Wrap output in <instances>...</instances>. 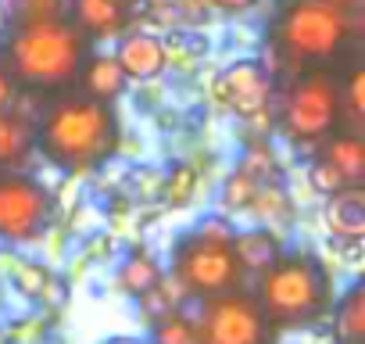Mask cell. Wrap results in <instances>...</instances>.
<instances>
[{"instance_id":"1","label":"cell","mask_w":365,"mask_h":344,"mask_svg":"<svg viewBox=\"0 0 365 344\" xmlns=\"http://www.w3.org/2000/svg\"><path fill=\"white\" fill-rule=\"evenodd\" d=\"M33 140L47 154V161L79 176V172H90L115 154L118 118L111 104H101L76 90H61L40 111V126Z\"/></svg>"},{"instance_id":"2","label":"cell","mask_w":365,"mask_h":344,"mask_svg":"<svg viewBox=\"0 0 365 344\" xmlns=\"http://www.w3.org/2000/svg\"><path fill=\"white\" fill-rule=\"evenodd\" d=\"M86 58H90V40L68 19L11 29L4 44V69L11 72V79L22 83V90H40V93L72 90Z\"/></svg>"},{"instance_id":"3","label":"cell","mask_w":365,"mask_h":344,"mask_svg":"<svg viewBox=\"0 0 365 344\" xmlns=\"http://www.w3.org/2000/svg\"><path fill=\"white\" fill-rule=\"evenodd\" d=\"M354 33V15L333 0H279L269 26V51L287 72L329 65Z\"/></svg>"},{"instance_id":"4","label":"cell","mask_w":365,"mask_h":344,"mask_svg":"<svg viewBox=\"0 0 365 344\" xmlns=\"http://www.w3.org/2000/svg\"><path fill=\"white\" fill-rule=\"evenodd\" d=\"M255 298L276 330H301L329 315L333 280L315 255H279L258 276Z\"/></svg>"},{"instance_id":"5","label":"cell","mask_w":365,"mask_h":344,"mask_svg":"<svg viewBox=\"0 0 365 344\" xmlns=\"http://www.w3.org/2000/svg\"><path fill=\"white\" fill-rule=\"evenodd\" d=\"M344 104H340V76L329 65L304 69L290 79L279 104V129L297 147H319L333 133H340Z\"/></svg>"},{"instance_id":"6","label":"cell","mask_w":365,"mask_h":344,"mask_svg":"<svg viewBox=\"0 0 365 344\" xmlns=\"http://www.w3.org/2000/svg\"><path fill=\"white\" fill-rule=\"evenodd\" d=\"M172 280L182 287L187 298H215V294L240 290L244 269L233 255V244L187 233L172 248Z\"/></svg>"},{"instance_id":"7","label":"cell","mask_w":365,"mask_h":344,"mask_svg":"<svg viewBox=\"0 0 365 344\" xmlns=\"http://www.w3.org/2000/svg\"><path fill=\"white\" fill-rule=\"evenodd\" d=\"M197 330L205 344H276V326L247 290L201 298Z\"/></svg>"},{"instance_id":"8","label":"cell","mask_w":365,"mask_h":344,"mask_svg":"<svg viewBox=\"0 0 365 344\" xmlns=\"http://www.w3.org/2000/svg\"><path fill=\"white\" fill-rule=\"evenodd\" d=\"M54 219V194L22 172H0V237L36 241Z\"/></svg>"},{"instance_id":"9","label":"cell","mask_w":365,"mask_h":344,"mask_svg":"<svg viewBox=\"0 0 365 344\" xmlns=\"http://www.w3.org/2000/svg\"><path fill=\"white\" fill-rule=\"evenodd\" d=\"M215 101L244 118H255V115H265L269 111V101H272V76L262 61H237L230 65L215 86H212Z\"/></svg>"},{"instance_id":"10","label":"cell","mask_w":365,"mask_h":344,"mask_svg":"<svg viewBox=\"0 0 365 344\" xmlns=\"http://www.w3.org/2000/svg\"><path fill=\"white\" fill-rule=\"evenodd\" d=\"M65 19L93 44L115 40L133 26V11H125L118 0H65Z\"/></svg>"},{"instance_id":"11","label":"cell","mask_w":365,"mask_h":344,"mask_svg":"<svg viewBox=\"0 0 365 344\" xmlns=\"http://www.w3.org/2000/svg\"><path fill=\"white\" fill-rule=\"evenodd\" d=\"M115 61L125 72V79H154V76H161L168 69L161 40L150 36V33H122Z\"/></svg>"},{"instance_id":"12","label":"cell","mask_w":365,"mask_h":344,"mask_svg":"<svg viewBox=\"0 0 365 344\" xmlns=\"http://www.w3.org/2000/svg\"><path fill=\"white\" fill-rule=\"evenodd\" d=\"M326 230L336 241H361L365 237V191L361 187H340L326 194L322 208Z\"/></svg>"},{"instance_id":"13","label":"cell","mask_w":365,"mask_h":344,"mask_svg":"<svg viewBox=\"0 0 365 344\" xmlns=\"http://www.w3.org/2000/svg\"><path fill=\"white\" fill-rule=\"evenodd\" d=\"M329 168H336V176L344 180V187H361L365 180V143L354 133H333L329 140H322V154H319Z\"/></svg>"},{"instance_id":"14","label":"cell","mask_w":365,"mask_h":344,"mask_svg":"<svg viewBox=\"0 0 365 344\" xmlns=\"http://www.w3.org/2000/svg\"><path fill=\"white\" fill-rule=\"evenodd\" d=\"M76 83H83V93H86V97H93V101H101V104H111V101L125 90L129 79H125V72L118 69L115 54H90Z\"/></svg>"},{"instance_id":"15","label":"cell","mask_w":365,"mask_h":344,"mask_svg":"<svg viewBox=\"0 0 365 344\" xmlns=\"http://www.w3.org/2000/svg\"><path fill=\"white\" fill-rule=\"evenodd\" d=\"M233 255H237L244 276L247 273L262 276L283 255V248H279V237L272 230H244V233H233Z\"/></svg>"},{"instance_id":"16","label":"cell","mask_w":365,"mask_h":344,"mask_svg":"<svg viewBox=\"0 0 365 344\" xmlns=\"http://www.w3.org/2000/svg\"><path fill=\"white\" fill-rule=\"evenodd\" d=\"M33 126L15 115V111H0V172H15L29 161L33 154Z\"/></svg>"},{"instance_id":"17","label":"cell","mask_w":365,"mask_h":344,"mask_svg":"<svg viewBox=\"0 0 365 344\" xmlns=\"http://www.w3.org/2000/svg\"><path fill=\"white\" fill-rule=\"evenodd\" d=\"M333 337L340 344H365V280H354L347 294L336 301Z\"/></svg>"},{"instance_id":"18","label":"cell","mask_w":365,"mask_h":344,"mask_svg":"<svg viewBox=\"0 0 365 344\" xmlns=\"http://www.w3.org/2000/svg\"><path fill=\"white\" fill-rule=\"evenodd\" d=\"M0 19H4L8 29L54 22L65 19V0H0Z\"/></svg>"},{"instance_id":"19","label":"cell","mask_w":365,"mask_h":344,"mask_svg":"<svg viewBox=\"0 0 365 344\" xmlns=\"http://www.w3.org/2000/svg\"><path fill=\"white\" fill-rule=\"evenodd\" d=\"M247 208H255V216L276 233V230H287L290 223H294V201H290V194L283 191V187H276V183H262L258 191H255V198H251V205Z\"/></svg>"},{"instance_id":"20","label":"cell","mask_w":365,"mask_h":344,"mask_svg":"<svg viewBox=\"0 0 365 344\" xmlns=\"http://www.w3.org/2000/svg\"><path fill=\"white\" fill-rule=\"evenodd\" d=\"M115 283H118V290H125V294L140 298V294H147L150 287H158V283H161V265H158L147 251H133V255L118 265Z\"/></svg>"},{"instance_id":"21","label":"cell","mask_w":365,"mask_h":344,"mask_svg":"<svg viewBox=\"0 0 365 344\" xmlns=\"http://www.w3.org/2000/svg\"><path fill=\"white\" fill-rule=\"evenodd\" d=\"M161 51H165V61L168 65H194L208 54V36L197 33V29H168L165 40H161Z\"/></svg>"},{"instance_id":"22","label":"cell","mask_w":365,"mask_h":344,"mask_svg":"<svg viewBox=\"0 0 365 344\" xmlns=\"http://www.w3.org/2000/svg\"><path fill=\"white\" fill-rule=\"evenodd\" d=\"M154 344H205L197 319H190L187 312H168L154 323Z\"/></svg>"},{"instance_id":"23","label":"cell","mask_w":365,"mask_h":344,"mask_svg":"<svg viewBox=\"0 0 365 344\" xmlns=\"http://www.w3.org/2000/svg\"><path fill=\"white\" fill-rule=\"evenodd\" d=\"M194 191H197V168L194 165H175L165 180V201L172 208H182L194 201Z\"/></svg>"},{"instance_id":"24","label":"cell","mask_w":365,"mask_h":344,"mask_svg":"<svg viewBox=\"0 0 365 344\" xmlns=\"http://www.w3.org/2000/svg\"><path fill=\"white\" fill-rule=\"evenodd\" d=\"M237 172H244V176L255 180L258 187H262V183H272V176H276V158H272V151H269L265 143H251V147L244 151Z\"/></svg>"},{"instance_id":"25","label":"cell","mask_w":365,"mask_h":344,"mask_svg":"<svg viewBox=\"0 0 365 344\" xmlns=\"http://www.w3.org/2000/svg\"><path fill=\"white\" fill-rule=\"evenodd\" d=\"M340 104H344V115L361 122L365 118V69L354 65L347 79H340Z\"/></svg>"},{"instance_id":"26","label":"cell","mask_w":365,"mask_h":344,"mask_svg":"<svg viewBox=\"0 0 365 344\" xmlns=\"http://www.w3.org/2000/svg\"><path fill=\"white\" fill-rule=\"evenodd\" d=\"M15 280H19V287H22L29 298H51V287L58 283L43 265H33V262L15 265Z\"/></svg>"},{"instance_id":"27","label":"cell","mask_w":365,"mask_h":344,"mask_svg":"<svg viewBox=\"0 0 365 344\" xmlns=\"http://www.w3.org/2000/svg\"><path fill=\"white\" fill-rule=\"evenodd\" d=\"M255 191H258V183L255 180H247L244 172H233V176L222 183V205L226 208H247L251 205V198H255Z\"/></svg>"},{"instance_id":"28","label":"cell","mask_w":365,"mask_h":344,"mask_svg":"<svg viewBox=\"0 0 365 344\" xmlns=\"http://www.w3.org/2000/svg\"><path fill=\"white\" fill-rule=\"evenodd\" d=\"M197 237H205V241H219V244H233V226L222 219V216H205L201 223H197V230H194Z\"/></svg>"},{"instance_id":"29","label":"cell","mask_w":365,"mask_h":344,"mask_svg":"<svg viewBox=\"0 0 365 344\" xmlns=\"http://www.w3.org/2000/svg\"><path fill=\"white\" fill-rule=\"evenodd\" d=\"M308 183H312L319 194H333V191H340V187H344V180L336 176V168H329L322 158L312 165V172H308Z\"/></svg>"},{"instance_id":"30","label":"cell","mask_w":365,"mask_h":344,"mask_svg":"<svg viewBox=\"0 0 365 344\" xmlns=\"http://www.w3.org/2000/svg\"><path fill=\"white\" fill-rule=\"evenodd\" d=\"M15 97H19V83L11 79V72L4 65H0V111H11Z\"/></svg>"},{"instance_id":"31","label":"cell","mask_w":365,"mask_h":344,"mask_svg":"<svg viewBox=\"0 0 365 344\" xmlns=\"http://www.w3.org/2000/svg\"><path fill=\"white\" fill-rule=\"evenodd\" d=\"M197 4H205V8H215V11H222V15H240V11L255 8L258 0H197Z\"/></svg>"},{"instance_id":"32","label":"cell","mask_w":365,"mask_h":344,"mask_svg":"<svg viewBox=\"0 0 365 344\" xmlns=\"http://www.w3.org/2000/svg\"><path fill=\"white\" fill-rule=\"evenodd\" d=\"M333 4H340L344 11H351V15H358V8L365 4V0H333Z\"/></svg>"},{"instance_id":"33","label":"cell","mask_w":365,"mask_h":344,"mask_svg":"<svg viewBox=\"0 0 365 344\" xmlns=\"http://www.w3.org/2000/svg\"><path fill=\"white\" fill-rule=\"evenodd\" d=\"M118 4H122L125 11H133V15H136V11H140V4H143V0H118Z\"/></svg>"},{"instance_id":"34","label":"cell","mask_w":365,"mask_h":344,"mask_svg":"<svg viewBox=\"0 0 365 344\" xmlns=\"http://www.w3.org/2000/svg\"><path fill=\"white\" fill-rule=\"evenodd\" d=\"M108 344H143V340H133V337H118V340H108Z\"/></svg>"},{"instance_id":"35","label":"cell","mask_w":365,"mask_h":344,"mask_svg":"<svg viewBox=\"0 0 365 344\" xmlns=\"http://www.w3.org/2000/svg\"><path fill=\"white\" fill-rule=\"evenodd\" d=\"M336 344H340V340H336Z\"/></svg>"}]
</instances>
